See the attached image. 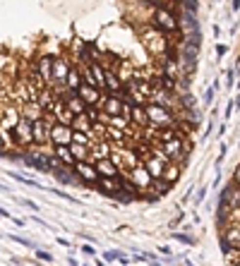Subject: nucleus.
I'll use <instances>...</instances> for the list:
<instances>
[{"instance_id":"f257e3e1","label":"nucleus","mask_w":240,"mask_h":266,"mask_svg":"<svg viewBox=\"0 0 240 266\" xmlns=\"http://www.w3.org/2000/svg\"><path fill=\"white\" fill-rule=\"evenodd\" d=\"M149 27H154L156 31L161 34H178L180 31V22H178V15L166 10V7H154L151 10V17H149Z\"/></svg>"},{"instance_id":"f03ea898","label":"nucleus","mask_w":240,"mask_h":266,"mask_svg":"<svg viewBox=\"0 0 240 266\" xmlns=\"http://www.w3.org/2000/svg\"><path fill=\"white\" fill-rule=\"evenodd\" d=\"M144 111H147V120H149V127L154 130H163V127H171L173 122H176V111L173 108H166V106H159V103H147L144 106Z\"/></svg>"},{"instance_id":"7ed1b4c3","label":"nucleus","mask_w":240,"mask_h":266,"mask_svg":"<svg viewBox=\"0 0 240 266\" xmlns=\"http://www.w3.org/2000/svg\"><path fill=\"white\" fill-rule=\"evenodd\" d=\"M219 245L223 254L231 249H240V221H231L223 226V233L219 235Z\"/></svg>"},{"instance_id":"20e7f679","label":"nucleus","mask_w":240,"mask_h":266,"mask_svg":"<svg viewBox=\"0 0 240 266\" xmlns=\"http://www.w3.org/2000/svg\"><path fill=\"white\" fill-rule=\"evenodd\" d=\"M31 72H36L39 79L48 87V84H51V72H53V56H48V53L36 56L34 62H31Z\"/></svg>"},{"instance_id":"39448f33","label":"nucleus","mask_w":240,"mask_h":266,"mask_svg":"<svg viewBox=\"0 0 240 266\" xmlns=\"http://www.w3.org/2000/svg\"><path fill=\"white\" fill-rule=\"evenodd\" d=\"M48 132H51V122L46 118H39L31 122V144L34 147H46L48 142H51V137H48Z\"/></svg>"},{"instance_id":"423d86ee","label":"nucleus","mask_w":240,"mask_h":266,"mask_svg":"<svg viewBox=\"0 0 240 266\" xmlns=\"http://www.w3.org/2000/svg\"><path fill=\"white\" fill-rule=\"evenodd\" d=\"M72 171H75V175L80 177V182H82V185L94 187V185H96V180H99V173H96V168H94V161H75Z\"/></svg>"},{"instance_id":"0eeeda50","label":"nucleus","mask_w":240,"mask_h":266,"mask_svg":"<svg viewBox=\"0 0 240 266\" xmlns=\"http://www.w3.org/2000/svg\"><path fill=\"white\" fill-rule=\"evenodd\" d=\"M70 67H72V62L65 58V56H53V72H51V84H56V87H65V77H67ZM51 84H48V87H51Z\"/></svg>"},{"instance_id":"6e6552de","label":"nucleus","mask_w":240,"mask_h":266,"mask_svg":"<svg viewBox=\"0 0 240 266\" xmlns=\"http://www.w3.org/2000/svg\"><path fill=\"white\" fill-rule=\"evenodd\" d=\"M219 204H226L231 211H238L240 209V187L233 180H231V182L223 187V192L219 194Z\"/></svg>"},{"instance_id":"1a4fd4ad","label":"nucleus","mask_w":240,"mask_h":266,"mask_svg":"<svg viewBox=\"0 0 240 266\" xmlns=\"http://www.w3.org/2000/svg\"><path fill=\"white\" fill-rule=\"evenodd\" d=\"M142 41H144V46L149 48L151 56H161V53H163V48H166V34L156 31L154 27H149V34H147Z\"/></svg>"},{"instance_id":"9d476101","label":"nucleus","mask_w":240,"mask_h":266,"mask_svg":"<svg viewBox=\"0 0 240 266\" xmlns=\"http://www.w3.org/2000/svg\"><path fill=\"white\" fill-rule=\"evenodd\" d=\"M127 177H130V182H132L137 190H142V192H144V190H149L151 180H154V177L147 173V168H144L142 163H137L135 168H130V171H127Z\"/></svg>"},{"instance_id":"9b49d317","label":"nucleus","mask_w":240,"mask_h":266,"mask_svg":"<svg viewBox=\"0 0 240 266\" xmlns=\"http://www.w3.org/2000/svg\"><path fill=\"white\" fill-rule=\"evenodd\" d=\"M48 137H51V144H72V127L70 125L53 122Z\"/></svg>"},{"instance_id":"f8f14e48","label":"nucleus","mask_w":240,"mask_h":266,"mask_svg":"<svg viewBox=\"0 0 240 266\" xmlns=\"http://www.w3.org/2000/svg\"><path fill=\"white\" fill-rule=\"evenodd\" d=\"M77 94H80V98L87 103V108H89V106H99L101 98H103V91L96 87H89V84H80Z\"/></svg>"},{"instance_id":"ddd939ff","label":"nucleus","mask_w":240,"mask_h":266,"mask_svg":"<svg viewBox=\"0 0 240 266\" xmlns=\"http://www.w3.org/2000/svg\"><path fill=\"white\" fill-rule=\"evenodd\" d=\"M94 168H96L99 177H118L120 173V168L111 161V156L108 158H94Z\"/></svg>"},{"instance_id":"4468645a","label":"nucleus","mask_w":240,"mask_h":266,"mask_svg":"<svg viewBox=\"0 0 240 266\" xmlns=\"http://www.w3.org/2000/svg\"><path fill=\"white\" fill-rule=\"evenodd\" d=\"M51 153L58 158L60 166H65V168H72V166H75V156H72V151H70V144H53Z\"/></svg>"},{"instance_id":"2eb2a0df","label":"nucleus","mask_w":240,"mask_h":266,"mask_svg":"<svg viewBox=\"0 0 240 266\" xmlns=\"http://www.w3.org/2000/svg\"><path fill=\"white\" fill-rule=\"evenodd\" d=\"M0 113H2V118H0L2 132L7 134V132H10V130H12V127L17 125V120H20V115H22V113H20V111H17L15 106H5V108H2Z\"/></svg>"},{"instance_id":"dca6fc26","label":"nucleus","mask_w":240,"mask_h":266,"mask_svg":"<svg viewBox=\"0 0 240 266\" xmlns=\"http://www.w3.org/2000/svg\"><path fill=\"white\" fill-rule=\"evenodd\" d=\"M53 120L60 122V125H72V120H75V113L65 106V101L58 98L56 101V106H53Z\"/></svg>"},{"instance_id":"f3484780","label":"nucleus","mask_w":240,"mask_h":266,"mask_svg":"<svg viewBox=\"0 0 240 266\" xmlns=\"http://www.w3.org/2000/svg\"><path fill=\"white\" fill-rule=\"evenodd\" d=\"M94 187H96L101 194H106V197H113V194L120 190V180H118V177H99Z\"/></svg>"},{"instance_id":"a211bd4d","label":"nucleus","mask_w":240,"mask_h":266,"mask_svg":"<svg viewBox=\"0 0 240 266\" xmlns=\"http://www.w3.org/2000/svg\"><path fill=\"white\" fill-rule=\"evenodd\" d=\"M62 101H65V106H67L75 115H82V113L87 111V103L80 98V94H77V91H67V94L62 96Z\"/></svg>"},{"instance_id":"6ab92c4d","label":"nucleus","mask_w":240,"mask_h":266,"mask_svg":"<svg viewBox=\"0 0 240 266\" xmlns=\"http://www.w3.org/2000/svg\"><path fill=\"white\" fill-rule=\"evenodd\" d=\"M127 115H130V122H132V127H149V120H147V111H144V106H130L127 108Z\"/></svg>"},{"instance_id":"aec40b11","label":"nucleus","mask_w":240,"mask_h":266,"mask_svg":"<svg viewBox=\"0 0 240 266\" xmlns=\"http://www.w3.org/2000/svg\"><path fill=\"white\" fill-rule=\"evenodd\" d=\"M122 82L118 79V75L113 70H106V77H103V94H122Z\"/></svg>"},{"instance_id":"412c9836","label":"nucleus","mask_w":240,"mask_h":266,"mask_svg":"<svg viewBox=\"0 0 240 266\" xmlns=\"http://www.w3.org/2000/svg\"><path fill=\"white\" fill-rule=\"evenodd\" d=\"M180 175H182V168H180V163L178 161H168L166 163V168H163V180L168 182V185H176L180 180Z\"/></svg>"},{"instance_id":"4be33fe9","label":"nucleus","mask_w":240,"mask_h":266,"mask_svg":"<svg viewBox=\"0 0 240 266\" xmlns=\"http://www.w3.org/2000/svg\"><path fill=\"white\" fill-rule=\"evenodd\" d=\"M171 187H173V185H168V182H166L163 177H154L147 192H151L154 197H159V199H161V197H166V194L171 192Z\"/></svg>"},{"instance_id":"5701e85b","label":"nucleus","mask_w":240,"mask_h":266,"mask_svg":"<svg viewBox=\"0 0 240 266\" xmlns=\"http://www.w3.org/2000/svg\"><path fill=\"white\" fill-rule=\"evenodd\" d=\"M130 108V106H127ZM108 127H116V130H122V132H127L130 127H132V122H130V115H127V111L125 113H120V115H111L108 118Z\"/></svg>"},{"instance_id":"b1692460","label":"nucleus","mask_w":240,"mask_h":266,"mask_svg":"<svg viewBox=\"0 0 240 266\" xmlns=\"http://www.w3.org/2000/svg\"><path fill=\"white\" fill-rule=\"evenodd\" d=\"M82 84V75H80V67H70V72H67V77H65V89L67 91H77Z\"/></svg>"},{"instance_id":"393cba45","label":"nucleus","mask_w":240,"mask_h":266,"mask_svg":"<svg viewBox=\"0 0 240 266\" xmlns=\"http://www.w3.org/2000/svg\"><path fill=\"white\" fill-rule=\"evenodd\" d=\"M70 151H72V156H75V161H91V147L87 144H70Z\"/></svg>"},{"instance_id":"a878e982","label":"nucleus","mask_w":240,"mask_h":266,"mask_svg":"<svg viewBox=\"0 0 240 266\" xmlns=\"http://www.w3.org/2000/svg\"><path fill=\"white\" fill-rule=\"evenodd\" d=\"M70 127H72L75 132H91V122L84 118V113H82V115H75V120H72Z\"/></svg>"},{"instance_id":"bb28decb","label":"nucleus","mask_w":240,"mask_h":266,"mask_svg":"<svg viewBox=\"0 0 240 266\" xmlns=\"http://www.w3.org/2000/svg\"><path fill=\"white\" fill-rule=\"evenodd\" d=\"M10 177H15L17 182H22V185H29V187H39V190H46L41 182H36V180H31V177H24V175H17V173H10Z\"/></svg>"},{"instance_id":"cd10ccee","label":"nucleus","mask_w":240,"mask_h":266,"mask_svg":"<svg viewBox=\"0 0 240 266\" xmlns=\"http://www.w3.org/2000/svg\"><path fill=\"white\" fill-rule=\"evenodd\" d=\"M173 240H178L182 245H195V237L187 235V233H173Z\"/></svg>"},{"instance_id":"c85d7f7f","label":"nucleus","mask_w":240,"mask_h":266,"mask_svg":"<svg viewBox=\"0 0 240 266\" xmlns=\"http://www.w3.org/2000/svg\"><path fill=\"white\" fill-rule=\"evenodd\" d=\"M240 67H233V70H226V87L231 89L233 84H236V75H238Z\"/></svg>"},{"instance_id":"c756f323","label":"nucleus","mask_w":240,"mask_h":266,"mask_svg":"<svg viewBox=\"0 0 240 266\" xmlns=\"http://www.w3.org/2000/svg\"><path fill=\"white\" fill-rule=\"evenodd\" d=\"M34 252H36V259H41V262H46V264L53 262V254H51V252H46V249H34Z\"/></svg>"},{"instance_id":"7c9ffc66","label":"nucleus","mask_w":240,"mask_h":266,"mask_svg":"<svg viewBox=\"0 0 240 266\" xmlns=\"http://www.w3.org/2000/svg\"><path fill=\"white\" fill-rule=\"evenodd\" d=\"M216 89H219V79H216V82L209 87V91L204 94V106H209L211 101H214V94H216Z\"/></svg>"},{"instance_id":"2f4dec72","label":"nucleus","mask_w":240,"mask_h":266,"mask_svg":"<svg viewBox=\"0 0 240 266\" xmlns=\"http://www.w3.org/2000/svg\"><path fill=\"white\" fill-rule=\"evenodd\" d=\"M10 240H12V242H20V245H24V247H34V249H36V245H34L31 240H27V237H22V235H10Z\"/></svg>"},{"instance_id":"473e14b6","label":"nucleus","mask_w":240,"mask_h":266,"mask_svg":"<svg viewBox=\"0 0 240 266\" xmlns=\"http://www.w3.org/2000/svg\"><path fill=\"white\" fill-rule=\"evenodd\" d=\"M7 149H10V142H7L5 132L0 130V156H5V153H7Z\"/></svg>"},{"instance_id":"72a5a7b5","label":"nucleus","mask_w":240,"mask_h":266,"mask_svg":"<svg viewBox=\"0 0 240 266\" xmlns=\"http://www.w3.org/2000/svg\"><path fill=\"white\" fill-rule=\"evenodd\" d=\"M207 192H209L207 187H202V190H197V194H195V204H197V207H200V204H202V202L207 199Z\"/></svg>"},{"instance_id":"f704fd0d","label":"nucleus","mask_w":240,"mask_h":266,"mask_svg":"<svg viewBox=\"0 0 240 266\" xmlns=\"http://www.w3.org/2000/svg\"><path fill=\"white\" fill-rule=\"evenodd\" d=\"M80 252H82L84 257H94V254H96V249H94V245H87V242H84V245L80 247Z\"/></svg>"},{"instance_id":"c9c22d12","label":"nucleus","mask_w":240,"mask_h":266,"mask_svg":"<svg viewBox=\"0 0 240 266\" xmlns=\"http://www.w3.org/2000/svg\"><path fill=\"white\" fill-rule=\"evenodd\" d=\"M233 111H236V103L233 101H228V106H226V111H223V118H233Z\"/></svg>"},{"instance_id":"e433bc0d","label":"nucleus","mask_w":240,"mask_h":266,"mask_svg":"<svg viewBox=\"0 0 240 266\" xmlns=\"http://www.w3.org/2000/svg\"><path fill=\"white\" fill-rule=\"evenodd\" d=\"M226 53H228V46H223V43H216V56H219V58H223Z\"/></svg>"},{"instance_id":"4c0bfd02","label":"nucleus","mask_w":240,"mask_h":266,"mask_svg":"<svg viewBox=\"0 0 240 266\" xmlns=\"http://www.w3.org/2000/svg\"><path fill=\"white\" fill-rule=\"evenodd\" d=\"M118 254H120V252H106V254H103V259H106V262H118Z\"/></svg>"},{"instance_id":"58836bf2","label":"nucleus","mask_w":240,"mask_h":266,"mask_svg":"<svg viewBox=\"0 0 240 266\" xmlns=\"http://www.w3.org/2000/svg\"><path fill=\"white\" fill-rule=\"evenodd\" d=\"M233 182H236V185L240 187V163L236 166V168H233Z\"/></svg>"},{"instance_id":"ea45409f","label":"nucleus","mask_w":240,"mask_h":266,"mask_svg":"<svg viewBox=\"0 0 240 266\" xmlns=\"http://www.w3.org/2000/svg\"><path fill=\"white\" fill-rule=\"evenodd\" d=\"M211 132H214V120H211L209 125H207V132H204V134H202V142H204V139H207V137H209Z\"/></svg>"},{"instance_id":"a19ab883","label":"nucleus","mask_w":240,"mask_h":266,"mask_svg":"<svg viewBox=\"0 0 240 266\" xmlns=\"http://www.w3.org/2000/svg\"><path fill=\"white\" fill-rule=\"evenodd\" d=\"M58 245H60V247H67V249H70V247H72V245H70V240H67V237H58Z\"/></svg>"},{"instance_id":"79ce46f5","label":"nucleus","mask_w":240,"mask_h":266,"mask_svg":"<svg viewBox=\"0 0 240 266\" xmlns=\"http://www.w3.org/2000/svg\"><path fill=\"white\" fill-rule=\"evenodd\" d=\"M159 252H161L163 257H171V247H168V245H163V247H159Z\"/></svg>"},{"instance_id":"37998d69","label":"nucleus","mask_w":240,"mask_h":266,"mask_svg":"<svg viewBox=\"0 0 240 266\" xmlns=\"http://www.w3.org/2000/svg\"><path fill=\"white\" fill-rule=\"evenodd\" d=\"M0 218H10V221H12V216H10V211H5V209H0Z\"/></svg>"},{"instance_id":"c03bdc74","label":"nucleus","mask_w":240,"mask_h":266,"mask_svg":"<svg viewBox=\"0 0 240 266\" xmlns=\"http://www.w3.org/2000/svg\"><path fill=\"white\" fill-rule=\"evenodd\" d=\"M219 156H223V158H226V144H223V142H221V147H219Z\"/></svg>"},{"instance_id":"a18cd8bd","label":"nucleus","mask_w":240,"mask_h":266,"mask_svg":"<svg viewBox=\"0 0 240 266\" xmlns=\"http://www.w3.org/2000/svg\"><path fill=\"white\" fill-rule=\"evenodd\" d=\"M240 10V0H233V12H238Z\"/></svg>"},{"instance_id":"49530a36","label":"nucleus","mask_w":240,"mask_h":266,"mask_svg":"<svg viewBox=\"0 0 240 266\" xmlns=\"http://www.w3.org/2000/svg\"><path fill=\"white\" fill-rule=\"evenodd\" d=\"M96 266H106V262H96Z\"/></svg>"},{"instance_id":"de8ad7c7","label":"nucleus","mask_w":240,"mask_h":266,"mask_svg":"<svg viewBox=\"0 0 240 266\" xmlns=\"http://www.w3.org/2000/svg\"><path fill=\"white\" fill-rule=\"evenodd\" d=\"M154 266H163V264H156V262H154Z\"/></svg>"},{"instance_id":"09e8293b","label":"nucleus","mask_w":240,"mask_h":266,"mask_svg":"<svg viewBox=\"0 0 240 266\" xmlns=\"http://www.w3.org/2000/svg\"><path fill=\"white\" fill-rule=\"evenodd\" d=\"M236 266H240V259H238V262H236Z\"/></svg>"},{"instance_id":"8fccbe9b","label":"nucleus","mask_w":240,"mask_h":266,"mask_svg":"<svg viewBox=\"0 0 240 266\" xmlns=\"http://www.w3.org/2000/svg\"><path fill=\"white\" fill-rule=\"evenodd\" d=\"M82 266H89V264H82Z\"/></svg>"},{"instance_id":"3c124183","label":"nucleus","mask_w":240,"mask_h":266,"mask_svg":"<svg viewBox=\"0 0 240 266\" xmlns=\"http://www.w3.org/2000/svg\"><path fill=\"white\" fill-rule=\"evenodd\" d=\"M0 237H2V233H0Z\"/></svg>"}]
</instances>
